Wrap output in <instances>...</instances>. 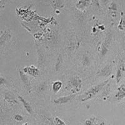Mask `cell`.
<instances>
[{
  "label": "cell",
  "mask_w": 125,
  "mask_h": 125,
  "mask_svg": "<svg viewBox=\"0 0 125 125\" xmlns=\"http://www.w3.org/2000/svg\"><path fill=\"white\" fill-rule=\"evenodd\" d=\"M109 81V80H106V81H104L103 82L101 83L100 84L91 87L89 90H87L86 92H85L81 95V98H80V101L81 102H84V101H87L88 100H91L92 98L96 96L100 93V91L102 90L104 86H105L108 84Z\"/></svg>",
  "instance_id": "obj_1"
},
{
  "label": "cell",
  "mask_w": 125,
  "mask_h": 125,
  "mask_svg": "<svg viewBox=\"0 0 125 125\" xmlns=\"http://www.w3.org/2000/svg\"><path fill=\"white\" fill-rule=\"evenodd\" d=\"M70 85L71 86V88L76 91L78 92L80 91L82 87V80L79 76H74L70 79L69 81Z\"/></svg>",
  "instance_id": "obj_2"
},
{
  "label": "cell",
  "mask_w": 125,
  "mask_h": 125,
  "mask_svg": "<svg viewBox=\"0 0 125 125\" xmlns=\"http://www.w3.org/2000/svg\"><path fill=\"white\" fill-rule=\"evenodd\" d=\"M23 71L26 74H28L33 77L37 76L40 73V71L38 69L33 65L25 66L24 68H23Z\"/></svg>",
  "instance_id": "obj_3"
},
{
  "label": "cell",
  "mask_w": 125,
  "mask_h": 125,
  "mask_svg": "<svg viewBox=\"0 0 125 125\" xmlns=\"http://www.w3.org/2000/svg\"><path fill=\"white\" fill-rule=\"evenodd\" d=\"M11 38V33L10 31L5 30V31H1V34H0V45L3 46L4 43L6 42H8Z\"/></svg>",
  "instance_id": "obj_4"
},
{
  "label": "cell",
  "mask_w": 125,
  "mask_h": 125,
  "mask_svg": "<svg viewBox=\"0 0 125 125\" xmlns=\"http://www.w3.org/2000/svg\"><path fill=\"white\" fill-rule=\"evenodd\" d=\"M19 74H20L21 80L23 81V84H24L26 90L28 92H30V91H31V83H30V81L29 80L28 78L27 75L26 74V73L23 72V71H21V70H20L19 71Z\"/></svg>",
  "instance_id": "obj_5"
},
{
  "label": "cell",
  "mask_w": 125,
  "mask_h": 125,
  "mask_svg": "<svg viewBox=\"0 0 125 125\" xmlns=\"http://www.w3.org/2000/svg\"><path fill=\"white\" fill-rule=\"evenodd\" d=\"M74 98V95H68L65 96L60 97V98H57L56 100H54V103L56 104H63L67 103L70 102Z\"/></svg>",
  "instance_id": "obj_6"
},
{
  "label": "cell",
  "mask_w": 125,
  "mask_h": 125,
  "mask_svg": "<svg viewBox=\"0 0 125 125\" xmlns=\"http://www.w3.org/2000/svg\"><path fill=\"white\" fill-rule=\"evenodd\" d=\"M110 41H111V36L108 35L102 45V48H101V56H104V55H106V54L108 52L109 45H110Z\"/></svg>",
  "instance_id": "obj_7"
},
{
  "label": "cell",
  "mask_w": 125,
  "mask_h": 125,
  "mask_svg": "<svg viewBox=\"0 0 125 125\" xmlns=\"http://www.w3.org/2000/svg\"><path fill=\"white\" fill-rule=\"evenodd\" d=\"M111 74V66L108 64L103 68L97 73V75L99 76L108 77Z\"/></svg>",
  "instance_id": "obj_8"
},
{
  "label": "cell",
  "mask_w": 125,
  "mask_h": 125,
  "mask_svg": "<svg viewBox=\"0 0 125 125\" xmlns=\"http://www.w3.org/2000/svg\"><path fill=\"white\" fill-rule=\"evenodd\" d=\"M115 98L118 101L125 99V84H122L118 88L115 94Z\"/></svg>",
  "instance_id": "obj_9"
},
{
  "label": "cell",
  "mask_w": 125,
  "mask_h": 125,
  "mask_svg": "<svg viewBox=\"0 0 125 125\" xmlns=\"http://www.w3.org/2000/svg\"><path fill=\"white\" fill-rule=\"evenodd\" d=\"M91 0H79L76 4V7L80 10H83L90 6Z\"/></svg>",
  "instance_id": "obj_10"
},
{
  "label": "cell",
  "mask_w": 125,
  "mask_h": 125,
  "mask_svg": "<svg viewBox=\"0 0 125 125\" xmlns=\"http://www.w3.org/2000/svg\"><path fill=\"white\" fill-rule=\"evenodd\" d=\"M125 65H124L123 62H121V63L119 64L118 69H117L116 74V80L117 83H118L120 81L123 75V73L124 72H125Z\"/></svg>",
  "instance_id": "obj_11"
},
{
  "label": "cell",
  "mask_w": 125,
  "mask_h": 125,
  "mask_svg": "<svg viewBox=\"0 0 125 125\" xmlns=\"http://www.w3.org/2000/svg\"><path fill=\"white\" fill-rule=\"evenodd\" d=\"M18 98L19 99L20 101H21V103L23 104V106H24V109H26V111H27V112L29 114H30V115H32L33 111V109H32V107L30 105V104L26 100H24L23 97L21 96H18Z\"/></svg>",
  "instance_id": "obj_12"
},
{
  "label": "cell",
  "mask_w": 125,
  "mask_h": 125,
  "mask_svg": "<svg viewBox=\"0 0 125 125\" xmlns=\"http://www.w3.org/2000/svg\"><path fill=\"white\" fill-rule=\"evenodd\" d=\"M4 100L6 102L9 103L10 104H18V102L16 100V99L15 98V96L13 95V94L11 93L7 92L4 94Z\"/></svg>",
  "instance_id": "obj_13"
},
{
  "label": "cell",
  "mask_w": 125,
  "mask_h": 125,
  "mask_svg": "<svg viewBox=\"0 0 125 125\" xmlns=\"http://www.w3.org/2000/svg\"><path fill=\"white\" fill-rule=\"evenodd\" d=\"M62 86V83L61 81H59V80L55 81L52 84V86H51L52 87V91L54 93H58L61 90Z\"/></svg>",
  "instance_id": "obj_14"
},
{
  "label": "cell",
  "mask_w": 125,
  "mask_h": 125,
  "mask_svg": "<svg viewBox=\"0 0 125 125\" xmlns=\"http://www.w3.org/2000/svg\"><path fill=\"white\" fill-rule=\"evenodd\" d=\"M118 28L121 31H125V18H121L118 25Z\"/></svg>",
  "instance_id": "obj_15"
},
{
  "label": "cell",
  "mask_w": 125,
  "mask_h": 125,
  "mask_svg": "<svg viewBox=\"0 0 125 125\" xmlns=\"http://www.w3.org/2000/svg\"><path fill=\"white\" fill-rule=\"evenodd\" d=\"M54 123H55V125H66L65 123L58 117H55V118H54Z\"/></svg>",
  "instance_id": "obj_16"
},
{
  "label": "cell",
  "mask_w": 125,
  "mask_h": 125,
  "mask_svg": "<svg viewBox=\"0 0 125 125\" xmlns=\"http://www.w3.org/2000/svg\"><path fill=\"white\" fill-rule=\"evenodd\" d=\"M109 9L110 10H112V11H117V10H118V6H117L116 4L115 3L112 2L111 3V5H110V7L109 8Z\"/></svg>",
  "instance_id": "obj_17"
},
{
  "label": "cell",
  "mask_w": 125,
  "mask_h": 125,
  "mask_svg": "<svg viewBox=\"0 0 125 125\" xmlns=\"http://www.w3.org/2000/svg\"><path fill=\"white\" fill-rule=\"evenodd\" d=\"M86 125H94V118L87 119L85 122Z\"/></svg>",
  "instance_id": "obj_18"
},
{
  "label": "cell",
  "mask_w": 125,
  "mask_h": 125,
  "mask_svg": "<svg viewBox=\"0 0 125 125\" xmlns=\"http://www.w3.org/2000/svg\"><path fill=\"white\" fill-rule=\"evenodd\" d=\"M14 119L17 121H22L23 120V117L21 115L17 114L14 116Z\"/></svg>",
  "instance_id": "obj_19"
},
{
  "label": "cell",
  "mask_w": 125,
  "mask_h": 125,
  "mask_svg": "<svg viewBox=\"0 0 125 125\" xmlns=\"http://www.w3.org/2000/svg\"><path fill=\"white\" fill-rule=\"evenodd\" d=\"M44 89H46V84L44 83L41 84L40 85V86L38 87V91L39 92H42V91H44Z\"/></svg>",
  "instance_id": "obj_20"
},
{
  "label": "cell",
  "mask_w": 125,
  "mask_h": 125,
  "mask_svg": "<svg viewBox=\"0 0 125 125\" xmlns=\"http://www.w3.org/2000/svg\"><path fill=\"white\" fill-rule=\"evenodd\" d=\"M6 83V80L1 76V78H0V84H1V86H3V84H5Z\"/></svg>",
  "instance_id": "obj_21"
},
{
  "label": "cell",
  "mask_w": 125,
  "mask_h": 125,
  "mask_svg": "<svg viewBox=\"0 0 125 125\" xmlns=\"http://www.w3.org/2000/svg\"><path fill=\"white\" fill-rule=\"evenodd\" d=\"M83 62H84V64H88L90 63V60L88 57H85L84 58V60H83Z\"/></svg>",
  "instance_id": "obj_22"
},
{
  "label": "cell",
  "mask_w": 125,
  "mask_h": 125,
  "mask_svg": "<svg viewBox=\"0 0 125 125\" xmlns=\"http://www.w3.org/2000/svg\"><path fill=\"white\" fill-rule=\"evenodd\" d=\"M108 1H109V0H102V1L104 3H105V4H106V3H108Z\"/></svg>",
  "instance_id": "obj_23"
},
{
  "label": "cell",
  "mask_w": 125,
  "mask_h": 125,
  "mask_svg": "<svg viewBox=\"0 0 125 125\" xmlns=\"http://www.w3.org/2000/svg\"><path fill=\"white\" fill-rule=\"evenodd\" d=\"M23 125H29L28 123H25V124H23Z\"/></svg>",
  "instance_id": "obj_24"
}]
</instances>
